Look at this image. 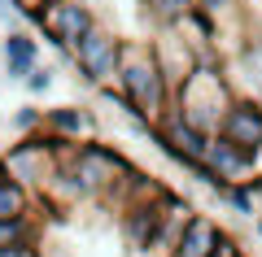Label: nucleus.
<instances>
[{
    "label": "nucleus",
    "mask_w": 262,
    "mask_h": 257,
    "mask_svg": "<svg viewBox=\"0 0 262 257\" xmlns=\"http://www.w3.org/2000/svg\"><path fill=\"white\" fill-rule=\"evenodd\" d=\"M118 92L122 101L131 105V113L153 127V122L166 113V105L175 101L166 74H162V61L153 53L149 39H122V65H118Z\"/></svg>",
    "instance_id": "nucleus-1"
},
{
    "label": "nucleus",
    "mask_w": 262,
    "mask_h": 257,
    "mask_svg": "<svg viewBox=\"0 0 262 257\" xmlns=\"http://www.w3.org/2000/svg\"><path fill=\"white\" fill-rule=\"evenodd\" d=\"M70 170H75L79 188H83V196L92 205H114L118 192L127 188V179L136 175L140 166L131 161L118 144H105V139L92 135V139H83V144H75V153H70Z\"/></svg>",
    "instance_id": "nucleus-2"
},
{
    "label": "nucleus",
    "mask_w": 262,
    "mask_h": 257,
    "mask_svg": "<svg viewBox=\"0 0 262 257\" xmlns=\"http://www.w3.org/2000/svg\"><path fill=\"white\" fill-rule=\"evenodd\" d=\"M75 153V144H66V139L48 135V131H39V135H18L9 148H0V175L13 179V183H22L31 196H44L48 183H53L57 166H61V157Z\"/></svg>",
    "instance_id": "nucleus-3"
},
{
    "label": "nucleus",
    "mask_w": 262,
    "mask_h": 257,
    "mask_svg": "<svg viewBox=\"0 0 262 257\" xmlns=\"http://www.w3.org/2000/svg\"><path fill=\"white\" fill-rule=\"evenodd\" d=\"M232 101H236L232 83H227L223 65H214L210 57H201L196 74L175 92V105L184 109V118H188V122H196L201 131H210V135L219 131V118H223V109H227Z\"/></svg>",
    "instance_id": "nucleus-4"
},
{
    "label": "nucleus",
    "mask_w": 262,
    "mask_h": 257,
    "mask_svg": "<svg viewBox=\"0 0 262 257\" xmlns=\"http://www.w3.org/2000/svg\"><path fill=\"white\" fill-rule=\"evenodd\" d=\"M70 65H75V74L88 83V87H96V92H105V87H118L122 35H118L114 27H105V22H96V27L88 31V35L79 39L75 48H70Z\"/></svg>",
    "instance_id": "nucleus-5"
},
{
    "label": "nucleus",
    "mask_w": 262,
    "mask_h": 257,
    "mask_svg": "<svg viewBox=\"0 0 262 257\" xmlns=\"http://www.w3.org/2000/svg\"><path fill=\"white\" fill-rule=\"evenodd\" d=\"M96 22L101 18H96V9L88 5V0H48L44 9L31 13V27H35L66 61H70V48H75Z\"/></svg>",
    "instance_id": "nucleus-6"
},
{
    "label": "nucleus",
    "mask_w": 262,
    "mask_h": 257,
    "mask_svg": "<svg viewBox=\"0 0 262 257\" xmlns=\"http://www.w3.org/2000/svg\"><path fill=\"white\" fill-rule=\"evenodd\" d=\"M166 196H170V188H162L158 196H144V201H131V205L118 209V236H122V244L131 248V257H149L153 253V240H158V227H162Z\"/></svg>",
    "instance_id": "nucleus-7"
},
{
    "label": "nucleus",
    "mask_w": 262,
    "mask_h": 257,
    "mask_svg": "<svg viewBox=\"0 0 262 257\" xmlns=\"http://www.w3.org/2000/svg\"><path fill=\"white\" fill-rule=\"evenodd\" d=\"M219 139H227V144H236L241 153H253L262 157V101L258 96H241L236 92V101L223 109V118H219Z\"/></svg>",
    "instance_id": "nucleus-8"
},
{
    "label": "nucleus",
    "mask_w": 262,
    "mask_h": 257,
    "mask_svg": "<svg viewBox=\"0 0 262 257\" xmlns=\"http://www.w3.org/2000/svg\"><path fill=\"white\" fill-rule=\"evenodd\" d=\"M44 131L66 144H83L96 135V113L88 105H57V109H44Z\"/></svg>",
    "instance_id": "nucleus-9"
},
{
    "label": "nucleus",
    "mask_w": 262,
    "mask_h": 257,
    "mask_svg": "<svg viewBox=\"0 0 262 257\" xmlns=\"http://www.w3.org/2000/svg\"><path fill=\"white\" fill-rule=\"evenodd\" d=\"M0 57H5V79H9V83H27V74L39 65V39L31 35L27 27H22V31H5V39H0Z\"/></svg>",
    "instance_id": "nucleus-10"
},
{
    "label": "nucleus",
    "mask_w": 262,
    "mask_h": 257,
    "mask_svg": "<svg viewBox=\"0 0 262 257\" xmlns=\"http://www.w3.org/2000/svg\"><path fill=\"white\" fill-rule=\"evenodd\" d=\"M223 236H227L223 222L196 209V214H192V222L184 227V236H179V244L170 248V257H210V253L219 248V240H223Z\"/></svg>",
    "instance_id": "nucleus-11"
},
{
    "label": "nucleus",
    "mask_w": 262,
    "mask_h": 257,
    "mask_svg": "<svg viewBox=\"0 0 262 257\" xmlns=\"http://www.w3.org/2000/svg\"><path fill=\"white\" fill-rule=\"evenodd\" d=\"M196 205L188 201V196L170 192L166 196V209H162V227H158V240H153V253L149 257H170V248L179 244V236H184V227L192 222Z\"/></svg>",
    "instance_id": "nucleus-12"
},
{
    "label": "nucleus",
    "mask_w": 262,
    "mask_h": 257,
    "mask_svg": "<svg viewBox=\"0 0 262 257\" xmlns=\"http://www.w3.org/2000/svg\"><path fill=\"white\" fill-rule=\"evenodd\" d=\"M31 214H39V201L22 183L0 175V218H31Z\"/></svg>",
    "instance_id": "nucleus-13"
},
{
    "label": "nucleus",
    "mask_w": 262,
    "mask_h": 257,
    "mask_svg": "<svg viewBox=\"0 0 262 257\" xmlns=\"http://www.w3.org/2000/svg\"><path fill=\"white\" fill-rule=\"evenodd\" d=\"M9 244H44V218H0V248Z\"/></svg>",
    "instance_id": "nucleus-14"
},
{
    "label": "nucleus",
    "mask_w": 262,
    "mask_h": 257,
    "mask_svg": "<svg viewBox=\"0 0 262 257\" xmlns=\"http://www.w3.org/2000/svg\"><path fill=\"white\" fill-rule=\"evenodd\" d=\"M219 201H223V205H232V209L241 214V218H253V214H258V196H253L245 183H227L223 192H219Z\"/></svg>",
    "instance_id": "nucleus-15"
},
{
    "label": "nucleus",
    "mask_w": 262,
    "mask_h": 257,
    "mask_svg": "<svg viewBox=\"0 0 262 257\" xmlns=\"http://www.w3.org/2000/svg\"><path fill=\"white\" fill-rule=\"evenodd\" d=\"M9 127H13V135H39V131H44V109L18 105V109L9 113Z\"/></svg>",
    "instance_id": "nucleus-16"
},
{
    "label": "nucleus",
    "mask_w": 262,
    "mask_h": 257,
    "mask_svg": "<svg viewBox=\"0 0 262 257\" xmlns=\"http://www.w3.org/2000/svg\"><path fill=\"white\" fill-rule=\"evenodd\" d=\"M22 87H27V96H44L48 87H53V65H44V61H39L35 70L27 74V83H22Z\"/></svg>",
    "instance_id": "nucleus-17"
},
{
    "label": "nucleus",
    "mask_w": 262,
    "mask_h": 257,
    "mask_svg": "<svg viewBox=\"0 0 262 257\" xmlns=\"http://www.w3.org/2000/svg\"><path fill=\"white\" fill-rule=\"evenodd\" d=\"M0 22H5V31H22L27 27V13L18 9V0H0Z\"/></svg>",
    "instance_id": "nucleus-18"
},
{
    "label": "nucleus",
    "mask_w": 262,
    "mask_h": 257,
    "mask_svg": "<svg viewBox=\"0 0 262 257\" xmlns=\"http://www.w3.org/2000/svg\"><path fill=\"white\" fill-rule=\"evenodd\" d=\"M236 0H192V9H201V13H210V18H219V13H227Z\"/></svg>",
    "instance_id": "nucleus-19"
},
{
    "label": "nucleus",
    "mask_w": 262,
    "mask_h": 257,
    "mask_svg": "<svg viewBox=\"0 0 262 257\" xmlns=\"http://www.w3.org/2000/svg\"><path fill=\"white\" fill-rule=\"evenodd\" d=\"M210 257H245V248H241V240H236V236H223Z\"/></svg>",
    "instance_id": "nucleus-20"
},
{
    "label": "nucleus",
    "mask_w": 262,
    "mask_h": 257,
    "mask_svg": "<svg viewBox=\"0 0 262 257\" xmlns=\"http://www.w3.org/2000/svg\"><path fill=\"white\" fill-rule=\"evenodd\" d=\"M0 257H44V244H9L0 248Z\"/></svg>",
    "instance_id": "nucleus-21"
},
{
    "label": "nucleus",
    "mask_w": 262,
    "mask_h": 257,
    "mask_svg": "<svg viewBox=\"0 0 262 257\" xmlns=\"http://www.w3.org/2000/svg\"><path fill=\"white\" fill-rule=\"evenodd\" d=\"M44 5H48V0H18V9L27 13V22H31V13H35V9H44Z\"/></svg>",
    "instance_id": "nucleus-22"
},
{
    "label": "nucleus",
    "mask_w": 262,
    "mask_h": 257,
    "mask_svg": "<svg viewBox=\"0 0 262 257\" xmlns=\"http://www.w3.org/2000/svg\"><path fill=\"white\" fill-rule=\"evenodd\" d=\"M258 240H262V218H258Z\"/></svg>",
    "instance_id": "nucleus-23"
}]
</instances>
